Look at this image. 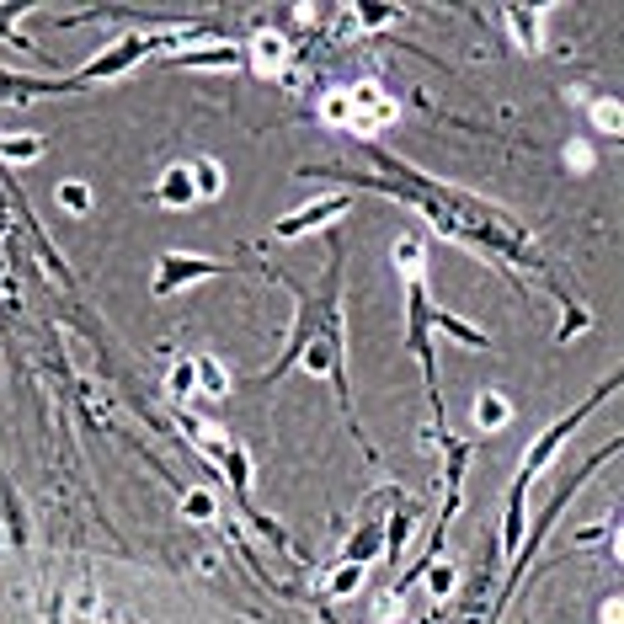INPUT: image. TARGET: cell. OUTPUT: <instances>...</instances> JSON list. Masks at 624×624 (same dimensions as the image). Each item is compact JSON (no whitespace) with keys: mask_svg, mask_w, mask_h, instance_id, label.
<instances>
[{"mask_svg":"<svg viewBox=\"0 0 624 624\" xmlns=\"http://www.w3.org/2000/svg\"><path fill=\"white\" fill-rule=\"evenodd\" d=\"M347 193H331V198H315V204L294 208V214H283V219H272V236L278 240H299L310 236V230H326V225H336L342 214H347Z\"/></svg>","mask_w":624,"mask_h":624,"instance_id":"7","label":"cell"},{"mask_svg":"<svg viewBox=\"0 0 624 624\" xmlns=\"http://www.w3.org/2000/svg\"><path fill=\"white\" fill-rule=\"evenodd\" d=\"M433 331H448L454 342H465V347H480V353L491 347V336H486V331L470 326V321H459V315H448V310H433Z\"/></svg>","mask_w":624,"mask_h":624,"instance_id":"19","label":"cell"},{"mask_svg":"<svg viewBox=\"0 0 624 624\" xmlns=\"http://www.w3.org/2000/svg\"><path fill=\"white\" fill-rule=\"evenodd\" d=\"M614 389H620V374H609V379H603V389H593V395H587V401H582L576 412H565L561 422H550V427L539 433L534 444L523 448V465H518V480L507 486V512H502V555H507V561L518 555V544H523V529H529V512H523V507H529V491H534V480L544 476L550 465H555V454L571 444V433H576V427H582V422H587V416H593L597 406H603V401L614 395Z\"/></svg>","mask_w":624,"mask_h":624,"instance_id":"2","label":"cell"},{"mask_svg":"<svg viewBox=\"0 0 624 624\" xmlns=\"http://www.w3.org/2000/svg\"><path fill=\"white\" fill-rule=\"evenodd\" d=\"M193 38H214V28H166V32H123V38H113L96 60H86L75 75H64L70 81V91L81 86H102V81H118V75H128L139 60H149V54H177V49H187Z\"/></svg>","mask_w":624,"mask_h":624,"instance_id":"4","label":"cell"},{"mask_svg":"<svg viewBox=\"0 0 624 624\" xmlns=\"http://www.w3.org/2000/svg\"><path fill=\"white\" fill-rule=\"evenodd\" d=\"M379 555H385V523H379V518H363V523H357V534L347 539V550H342V561L368 571Z\"/></svg>","mask_w":624,"mask_h":624,"instance_id":"12","label":"cell"},{"mask_svg":"<svg viewBox=\"0 0 624 624\" xmlns=\"http://www.w3.org/2000/svg\"><path fill=\"white\" fill-rule=\"evenodd\" d=\"M177 427H181V438L204 454V465H208V476H219V465H225V454H230V433H219V427H208L204 416H193V412H177Z\"/></svg>","mask_w":624,"mask_h":624,"instance_id":"9","label":"cell"},{"mask_svg":"<svg viewBox=\"0 0 624 624\" xmlns=\"http://www.w3.org/2000/svg\"><path fill=\"white\" fill-rule=\"evenodd\" d=\"M60 204L70 208V214H86V208H91V187H86V181H60Z\"/></svg>","mask_w":624,"mask_h":624,"instance_id":"27","label":"cell"},{"mask_svg":"<svg viewBox=\"0 0 624 624\" xmlns=\"http://www.w3.org/2000/svg\"><path fill=\"white\" fill-rule=\"evenodd\" d=\"M155 204L160 208H198V187H193V171L187 166H166L160 181H155Z\"/></svg>","mask_w":624,"mask_h":624,"instance_id":"13","label":"cell"},{"mask_svg":"<svg viewBox=\"0 0 624 624\" xmlns=\"http://www.w3.org/2000/svg\"><path fill=\"white\" fill-rule=\"evenodd\" d=\"M28 11H32V6H0V38H6V43H17V49H28V54H32V43L22 38V32H17V22H22Z\"/></svg>","mask_w":624,"mask_h":624,"instance_id":"25","label":"cell"},{"mask_svg":"<svg viewBox=\"0 0 624 624\" xmlns=\"http://www.w3.org/2000/svg\"><path fill=\"white\" fill-rule=\"evenodd\" d=\"M289 368H304V374H326L336 385V401H342V416L353 427V438L363 444V454L374 459V444L363 438L357 427V412H353V389H347V315H342V251L336 262L326 268V283L321 289H299V321L283 342L278 363L268 368L262 385H278Z\"/></svg>","mask_w":624,"mask_h":624,"instance_id":"1","label":"cell"},{"mask_svg":"<svg viewBox=\"0 0 624 624\" xmlns=\"http://www.w3.org/2000/svg\"><path fill=\"white\" fill-rule=\"evenodd\" d=\"M470 422H476L480 433H502L507 422H512V401H507L502 389H476V401H470Z\"/></svg>","mask_w":624,"mask_h":624,"instance_id":"15","label":"cell"},{"mask_svg":"<svg viewBox=\"0 0 624 624\" xmlns=\"http://www.w3.org/2000/svg\"><path fill=\"white\" fill-rule=\"evenodd\" d=\"M395 17H401V11H395V6H347V11H342V22H357V28H363V32H374V28H389V22H395Z\"/></svg>","mask_w":624,"mask_h":624,"instance_id":"21","label":"cell"},{"mask_svg":"<svg viewBox=\"0 0 624 624\" xmlns=\"http://www.w3.org/2000/svg\"><path fill=\"white\" fill-rule=\"evenodd\" d=\"M219 480L230 486L236 507H251V448H246V444H230L225 465H219Z\"/></svg>","mask_w":624,"mask_h":624,"instance_id":"14","label":"cell"},{"mask_svg":"<svg viewBox=\"0 0 624 624\" xmlns=\"http://www.w3.org/2000/svg\"><path fill=\"white\" fill-rule=\"evenodd\" d=\"M502 17H507V28H512V43L523 54L544 49V17H550V6H507Z\"/></svg>","mask_w":624,"mask_h":624,"instance_id":"11","label":"cell"},{"mask_svg":"<svg viewBox=\"0 0 624 624\" xmlns=\"http://www.w3.org/2000/svg\"><path fill=\"white\" fill-rule=\"evenodd\" d=\"M187 171H193V187H198V204H208V198H219V193H225V166H219L214 155L187 160Z\"/></svg>","mask_w":624,"mask_h":624,"instance_id":"18","label":"cell"},{"mask_svg":"<svg viewBox=\"0 0 624 624\" xmlns=\"http://www.w3.org/2000/svg\"><path fill=\"white\" fill-rule=\"evenodd\" d=\"M166 385H171V395H177V401H187V395L198 389V363H193V357H181L177 368H171V379H166Z\"/></svg>","mask_w":624,"mask_h":624,"instance_id":"26","label":"cell"},{"mask_svg":"<svg viewBox=\"0 0 624 624\" xmlns=\"http://www.w3.org/2000/svg\"><path fill=\"white\" fill-rule=\"evenodd\" d=\"M395 268L406 283V353L422 363V379L433 395V433H444V395H438V353H433V294H427V236H401L395 246Z\"/></svg>","mask_w":624,"mask_h":624,"instance_id":"3","label":"cell"},{"mask_svg":"<svg viewBox=\"0 0 624 624\" xmlns=\"http://www.w3.org/2000/svg\"><path fill=\"white\" fill-rule=\"evenodd\" d=\"M166 60L181 64V70H240L246 54H240V43H230V38H214L204 49H177V54H166Z\"/></svg>","mask_w":624,"mask_h":624,"instance_id":"10","label":"cell"},{"mask_svg":"<svg viewBox=\"0 0 624 624\" xmlns=\"http://www.w3.org/2000/svg\"><path fill=\"white\" fill-rule=\"evenodd\" d=\"M240 512H246V523H251L257 534L268 539L272 550H289V529H283L278 518H268V512H257V507H240Z\"/></svg>","mask_w":624,"mask_h":624,"instance_id":"23","label":"cell"},{"mask_svg":"<svg viewBox=\"0 0 624 624\" xmlns=\"http://www.w3.org/2000/svg\"><path fill=\"white\" fill-rule=\"evenodd\" d=\"M363 576H368V571H363V565H336V571H331V582H326V593L331 597H353L357 587H363Z\"/></svg>","mask_w":624,"mask_h":624,"instance_id":"24","label":"cell"},{"mask_svg":"<svg viewBox=\"0 0 624 624\" xmlns=\"http://www.w3.org/2000/svg\"><path fill=\"white\" fill-rule=\"evenodd\" d=\"M193 363H198V389L219 401V395L230 389V374H225V363H219V357H193Z\"/></svg>","mask_w":624,"mask_h":624,"instance_id":"22","label":"cell"},{"mask_svg":"<svg viewBox=\"0 0 624 624\" xmlns=\"http://www.w3.org/2000/svg\"><path fill=\"white\" fill-rule=\"evenodd\" d=\"M593 118H597V128L620 134V102H597V107H593Z\"/></svg>","mask_w":624,"mask_h":624,"instance_id":"28","label":"cell"},{"mask_svg":"<svg viewBox=\"0 0 624 624\" xmlns=\"http://www.w3.org/2000/svg\"><path fill=\"white\" fill-rule=\"evenodd\" d=\"M181 512H187L193 523H214V518H219V497L204 491V486H187V491H181Z\"/></svg>","mask_w":624,"mask_h":624,"instance_id":"20","label":"cell"},{"mask_svg":"<svg viewBox=\"0 0 624 624\" xmlns=\"http://www.w3.org/2000/svg\"><path fill=\"white\" fill-rule=\"evenodd\" d=\"M342 102H347V134H379V128H395L401 118V102L389 96L379 81H353V86H342Z\"/></svg>","mask_w":624,"mask_h":624,"instance_id":"5","label":"cell"},{"mask_svg":"<svg viewBox=\"0 0 624 624\" xmlns=\"http://www.w3.org/2000/svg\"><path fill=\"white\" fill-rule=\"evenodd\" d=\"M70 81H28V75H6L0 70V102H38V96H60Z\"/></svg>","mask_w":624,"mask_h":624,"instance_id":"16","label":"cell"},{"mask_svg":"<svg viewBox=\"0 0 624 624\" xmlns=\"http://www.w3.org/2000/svg\"><path fill=\"white\" fill-rule=\"evenodd\" d=\"M219 272H236V262H214V257H193V251H160L155 262V278H149V294L171 299L204 278H219Z\"/></svg>","mask_w":624,"mask_h":624,"instance_id":"6","label":"cell"},{"mask_svg":"<svg viewBox=\"0 0 624 624\" xmlns=\"http://www.w3.org/2000/svg\"><path fill=\"white\" fill-rule=\"evenodd\" d=\"M240 54H246V70H251V75H262V81H283V75H289V60H294L289 38H283V32H272V28L257 32Z\"/></svg>","mask_w":624,"mask_h":624,"instance_id":"8","label":"cell"},{"mask_svg":"<svg viewBox=\"0 0 624 624\" xmlns=\"http://www.w3.org/2000/svg\"><path fill=\"white\" fill-rule=\"evenodd\" d=\"M49 155V139L43 134H0V160L6 166H32Z\"/></svg>","mask_w":624,"mask_h":624,"instance_id":"17","label":"cell"}]
</instances>
